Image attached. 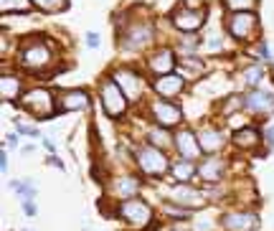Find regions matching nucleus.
<instances>
[{
	"mask_svg": "<svg viewBox=\"0 0 274 231\" xmlns=\"http://www.w3.org/2000/svg\"><path fill=\"white\" fill-rule=\"evenodd\" d=\"M54 59H56L54 49L46 38H28L21 49V56H18L21 66L28 71H46L54 64Z\"/></svg>",
	"mask_w": 274,
	"mask_h": 231,
	"instance_id": "nucleus-1",
	"label": "nucleus"
},
{
	"mask_svg": "<svg viewBox=\"0 0 274 231\" xmlns=\"http://www.w3.org/2000/svg\"><path fill=\"white\" fill-rule=\"evenodd\" d=\"M21 107L28 114H33L36 120H51L54 114L58 112V99L51 94V89L36 86V89H28L21 97Z\"/></svg>",
	"mask_w": 274,
	"mask_h": 231,
	"instance_id": "nucleus-2",
	"label": "nucleus"
},
{
	"mask_svg": "<svg viewBox=\"0 0 274 231\" xmlns=\"http://www.w3.org/2000/svg\"><path fill=\"white\" fill-rule=\"evenodd\" d=\"M155 41V26L150 21H130L125 31H119V46L122 51H140L147 49Z\"/></svg>",
	"mask_w": 274,
	"mask_h": 231,
	"instance_id": "nucleus-3",
	"label": "nucleus"
},
{
	"mask_svg": "<svg viewBox=\"0 0 274 231\" xmlns=\"http://www.w3.org/2000/svg\"><path fill=\"white\" fill-rule=\"evenodd\" d=\"M117 213H119V219L125 221L127 226H132V229H147L152 224V219H155L152 206L147 204V201L137 198V196L122 201L119 208H117Z\"/></svg>",
	"mask_w": 274,
	"mask_h": 231,
	"instance_id": "nucleus-4",
	"label": "nucleus"
},
{
	"mask_svg": "<svg viewBox=\"0 0 274 231\" xmlns=\"http://www.w3.org/2000/svg\"><path fill=\"white\" fill-rule=\"evenodd\" d=\"M135 160H137V168H140L145 176H152V178H160V176H165V173L170 170V160H167V155L160 148H155V145L137 148Z\"/></svg>",
	"mask_w": 274,
	"mask_h": 231,
	"instance_id": "nucleus-5",
	"label": "nucleus"
},
{
	"mask_svg": "<svg viewBox=\"0 0 274 231\" xmlns=\"http://www.w3.org/2000/svg\"><path fill=\"white\" fill-rule=\"evenodd\" d=\"M99 99H102V107L104 112L110 114V117L119 120V117H125V112H127V97L122 94V89L117 86L114 79H104L102 86H99Z\"/></svg>",
	"mask_w": 274,
	"mask_h": 231,
	"instance_id": "nucleus-6",
	"label": "nucleus"
},
{
	"mask_svg": "<svg viewBox=\"0 0 274 231\" xmlns=\"http://www.w3.org/2000/svg\"><path fill=\"white\" fill-rule=\"evenodd\" d=\"M167 198L173 201V206H180V208H203L206 201H208L206 193L193 188L191 183H175V185H170Z\"/></svg>",
	"mask_w": 274,
	"mask_h": 231,
	"instance_id": "nucleus-7",
	"label": "nucleus"
},
{
	"mask_svg": "<svg viewBox=\"0 0 274 231\" xmlns=\"http://www.w3.org/2000/svg\"><path fill=\"white\" fill-rule=\"evenodd\" d=\"M112 79L117 81L122 94L127 97V102H142L145 81H142V77L137 74V71H132V69H117L114 74H112Z\"/></svg>",
	"mask_w": 274,
	"mask_h": 231,
	"instance_id": "nucleus-8",
	"label": "nucleus"
},
{
	"mask_svg": "<svg viewBox=\"0 0 274 231\" xmlns=\"http://www.w3.org/2000/svg\"><path fill=\"white\" fill-rule=\"evenodd\" d=\"M256 28H259V18L254 16L251 10H247V13H231V16L226 18V31H228V36H234L236 41L254 38Z\"/></svg>",
	"mask_w": 274,
	"mask_h": 231,
	"instance_id": "nucleus-9",
	"label": "nucleus"
},
{
	"mask_svg": "<svg viewBox=\"0 0 274 231\" xmlns=\"http://www.w3.org/2000/svg\"><path fill=\"white\" fill-rule=\"evenodd\" d=\"M173 26L183 33H193L206 23V10L203 8H191V5H180L173 16H170Z\"/></svg>",
	"mask_w": 274,
	"mask_h": 231,
	"instance_id": "nucleus-10",
	"label": "nucleus"
},
{
	"mask_svg": "<svg viewBox=\"0 0 274 231\" xmlns=\"http://www.w3.org/2000/svg\"><path fill=\"white\" fill-rule=\"evenodd\" d=\"M150 114H152V120H155V125H160V127H175L183 122L180 107L173 104L170 99H155V102L150 104Z\"/></svg>",
	"mask_w": 274,
	"mask_h": 231,
	"instance_id": "nucleus-11",
	"label": "nucleus"
},
{
	"mask_svg": "<svg viewBox=\"0 0 274 231\" xmlns=\"http://www.w3.org/2000/svg\"><path fill=\"white\" fill-rule=\"evenodd\" d=\"M221 224H223L226 231H256L259 229V216L254 211L239 208V211H228Z\"/></svg>",
	"mask_w": 274,
	"mask_h": 231,
	"instance_id": "nucleus-12",
	"label": "nucleus"
},
{
	"mask_svg": "<svg viewBox=\"0 0 274 231\" xmlns=\"http://www.w3.org/2000/svg\"><path fill=\"white\" fill-rule=\"evenodd\" d=\"M173 145L183 160H195V157H201V153H203L193 129H178L175 137H173Z\"/></svg>",
	"mask_w": 274,
	"mask_h": 231,
	"instance_id": "nucleus-13",
	"label": "nucleus"
},
{
	"mask_svg": "<svg viewBox=\"0 0 274 231\" xmlns=\"http://www.w3.org/2000/svg\"><path fill=\"white\" fill-rule=\"evenodd\" d=\"M244 109L251 112V114H259V117L272 114L274 112V94L262 92V89H251L247 97H244Z\"/></svg>",
	"mask_w": 274,
	"mask_h": 231,
	"instance_id": "nucleus-14",
	"label": "nucleus"
},
{
	"mask_svg": "<svg viewBox=\"0 0 274 231\" xmlns=\"http://www.w3.org/2000/svg\"><path fill=\"white\" fill-rule=\"evenodd\" d=\"M175 66H178V59H175V51H170V49H160L147 59V69H150V74H155V77L173 74Z\"/></svg>",
	"mask_w": 274,
	"mask_h": 231,
	"instance_id": "nucleus-15",
	"label": "nucleus"
},
{
	"mask_svg": "<svg viewBox=\"0 0 274 231\" xmlns=\"http://www.w3.org/2000/svg\"><path fill=\"white\" fill-rule=\"evenodd\" d=\"M223 173H226V160L219 157V155L203 157V160L198 163V178H201L203 183H221Z\"/></svg>",
	"mask_w": 274,
	"mask_h": 231,
	"instance_id": "nucleus-16",
	"label": "nucleus"
},
{
	"mask_svg": "<svg viewBox=\"0 0 274 231\" xmlns=\"http://www.w3.org/2000/svg\"><path fill=\"white\" fill-rule=\"evenodd\" d=\"M152 89H155V94L163 97V99H167V97H178L183 89H186V79H183L178 71H173V74L158 77L155 81H152Z\"/></svg>",
	"mask_w": 274,
	"mask_h": 231,
	"instance_id": "nucleus-17",
	"label": "nucleus"
},
{
	"mask_svg": "<svg viewBox=\"0 0 274 231\" xmlns=\"http://www.w3.org/2000/svg\"><path fill=\"white\" fill-rule=\"evenodd\" d=\"M198 137V145H201V150L203 153H219L223 145H226V135H223V129L221 127H211V125H206L201 132L195 135Z\"/></svg>",
	"mask_w": 274,
	"mask_h": 231,
	"instance_id": "nucleus-18",
	"label": "nucleus"
},
{
	"mask_svg": "<svg viewBox=\"0 0 274 231\" xmlns=\"http://www.w3.org/2000/svg\"><path fill=\"white\" fill-rule=\"evenodd\" d=\"M91 104V97L84 89H71L58 97V112H76V109H86Z\"/></svg>",
	"mask_w": 274,
	"mask_h": 231,
	"instance_id": "nucleus-19",
	"label": "nucleus"
},
{
	"mask_svg": "<svg viewBox=\"0 0 274 231\" xmlns=\"http://www.w3.org/2000/svg\"><path fill=\"white\" fill-rule=\"evenodd\" d=\"M140 188H142V183H140V178H135V176H122V178H114V183H112V193L119 201L135 198L137 193H140Z\"/></svg>",
	"mask_w": 274,
	"mask_h": 231,
	"instance_id": "nucleus-20",
	"label": "nucleus"
},
{
	"mask_svg": "<svg viewBox=\"0 0 274 231\" xmlns=\"http://www.w3.org/2000/svg\"><path fill=\"white\" fill-rule=\"evenodd\" d=\"M231 142L239 150H254V148H259V142H262V132L254 129V127H241L234 132Z\"/></svg>",
	"mask_w": 274,
	"mask_h": 231,
	"instance_id": "nucleus-21",
	"label": "nucleus"
},
{
	"mask_svg": "<svg viewBox=\"0 0 274 231\" xmlns=\"http://www.w3.org/2000/svg\"><path fill=\"white\" fill-rule=\"evenodd\" d=\"M0 97H3V102L21 99L23 97V81H21V77H15V74H3V77H0Z\"/></svg>",
	"mask_w": 274,
	"mask_h": 231,
	"instance_id": "nucleus-22",
	"label": "nucleus"
},
{
	"mask_svg": "<svg viewBox=\"0 0 274 231\" xmlns=\"http://www.w3.org/2000/svg\"><path fill=\"white\" fill-rule=\"evenodd\" d=\"M170 178L175 180V183H191L193 180V176H198V165H195V160H175L173 165H170Z\"/></svg>",
	"mask_w": 274,
	"mask_h": 231,
	"instance_id": "nucleus-23",
	"label": "nucleus"
},
{
	"mask_svg": "<svg viewBox=\"0 0 274 231\" xmlns=\"http://www.w3.org/2000/svg\"><path fill=\"white\" fill-rule=\"evenodd\" d=\"M175 71L183 77V79H198L206 71V64L201 61V59H195V56H183V59L178 61V66H175Z\"/></svg>",
	"mask_w": 274,
	"mask_h": 231,
	"instance_id": "nucleus-24",
	"label": "nucleus"
},
{
	"mask_svg": "<svg viewBox=\"0 0 274 231\" xmlns=\"http://www.w3.org/2000/svg\"><path fill=\"white\" fill-rule=\"evenodd\" d=\"M147 145H155V148L165 150V148H170V145H173V135L167 132V127L155 125V127H150V129H147Z\"/></svg>",
	"mask_w": 274,
	"mask_h": 231,
	"instance_id": "nucleus-25",
	"label": "nucleus"
},
{
	"mask_svg": "<svg viewBox=\"0 0 274 231\" xmlns=\"http://www.w3.org/2000/svg\"><path fill=\"white\" fill-rule=\"evenodd\" d=\"M262 79H264V69L259 66V64H254V66H249V69H244V84L251 86V89H256V86L262 84Z\"/></svg>",
	"mask_w": 274,
	"mask_h": 231,
	"instance_id": "nucleus-26",
	"label": "nucleus"
},
{
	"mask_svg": "<svg viewBox=\"0 0 274 231\" xmlns=\"http://www.w3.org/2000/svg\"><path fill=\"white\" fill-rule=\"evenodd\" d=\"M10 191L21 193V198H36V183L26 178V180H13L10 183Z\"/></svg>",
	"mask_w": 274,
	"mask_h": 231,
	"instance_id": "nucleus-27",
	"label": "nucleus"
},
{
	"mask_svg": "<svg viewBox=\"0 0 274 231\" xmlns=\"http://www.w3.org/2000/svg\"><path fill=\"white\" fill-rule=\"evenodd\" d=\"M30 0H0V10L3 13H28L30 10Z\"/></svg>",
	"mask_w": 274,
	"mask_h": 231,
	"instance_id": "nucleus-28",
	"label": "nucleus"
},
{
	"mask_svg": "<svg viewBox=\"0 0 274 231\" xmlns=\"http://www.w3.org/2000/svg\"><path fill=\"white\" fill-rule=\"evenodd\" d=\"M223 5L228 13H247L256 8V0H223Z\"/></svg>",
	"mask_w": 274,
	"mask_h": 231,
	"instance_id": "nucleus-29",
	"label": "nucleus"
},
{
	"mask_svg": "<svg viewBox=\"0 0 274 231\" xmlns=\"http://www.w3.org/2000/svg\"><path fill=\"white\" fill-rule=\"evenodd\" d=\"M36 8L46 10V13H58V10H66V0H30Z\"/></svg>",
	"mask_w": 274,
	"mask_h": 231,
	"instance_id": "nucleus-30",
	"label": "nucleus"
},
{
	"mask_svg": "<svg viewBox=\"0 0 274 231\" xmlns=\"http://www.w3.org/2000/svg\"><path fill=\"white\" fill-rule=\"evenodd\" d=\"M15 129H18L21 135H30V137H38V127L30 125V122H23L21 117H15Z\"/></svg>",
	"mask_w": 274,
	"mask_h": 231,
	"instance_id": "nucleus-31",
	"label": "nucleus"
},
{
	"mask_svg": "<svg viewBox=\"0 0 274 231\" xmlns=\"http://www.w3.org/2000/svg\"><path fill=\"white\" fill-rule=\"evenodd\" d=\"M241 107H244V97H228L223 102V114L234 112V109H241Z\"/></svg>",
	"mask_w": 274,
	"mask_h": 231,
	"instance_id": "nucleus-32",
	"label": "nucleus"
},
{
	"mask_svg": "<svg viewBox=\"0 0 274 231\" xmlns=\"http://www.w3.org/2000/svg\"><path fill=\"white\" fill-rule=\"evenodd\" d=\"M206 46H208L211 51H221V49H223V41H221L219 36H211V38L206 41Z\"/></svg>",
	"mask_w": 274,
	"mask_h": 231,
	"instance_id": "nucleus-33",
	"label": "nucleus"
},
{
	"mask_svg": "<svg viewBox=\"0 0 274 231\" xmlns=\"http://www.w3.org/2000/svg\"><path fill=\"white\" fill-rule=\"evenodd\" d=\"M23 211H26V216H36V204H33V198H23Z\"/></svg>",
	"mask_w": 274,
	"mask_h": 231,
	"instance_id": "nucleus-34",
	"label": "nucleus"
},
{
	"mask_svg": "<svg viewBox=\"0 0 274 231\" xmlns=\"http://www.w3.org/2000/svg\"><path fill=\"white\" fill-rule=\"evenodd\" d=\"M86 46L89 49H99V33H86Z\"/></svg>",
	"mask_w": 274,
	"mask_h": 231,
	"instance_id": "nucleus-35",
	"label": "nucleus"
},
{
	"mask_svg": "<svg viewBox=\"0 0 274 231\" xmlns=\"http://www.w3.org/2000/svg\"><path fill=\"white\" fill-rule=\"evenodd\" d=\"M198 46V38L193 36V38H183V49H195Z\"/></svg>",
	"mask_w": 274,
	"mask_h": 231,
	"instance_id": "nucleus-36",
	"label": "nucleus"
},
{
	"mask_svg": "<svg viewBox=\"0 0 274 231\" xmlns=\"http://www.w3.org/2000/svg\"><path fill=\"white\" fill-rule=\"evenodd\" d=\"M5 145H10V148H18V135H15V132H13V135H8V137H5Z\"/></svg>",
	"mask_w": 274,
	"mask_h": 231,
	"instance_id": "nucleus-37",
	"label": "nucleus"
},
{
	"mask_svg": "<svg viewBox=\"0 0 274 231\" xmlns=\"http://www.w3.org/2000/svg\"><path fill=\"white\" fill-rule=\"evenodd\" d=\"M46 163H49V165H56L58 170H64V163H61L58 157H46Z\"/></svg>",
	"mask_w": 274,
	"mask_h": 231,
	"instance_id": "nucleus-38",
	"label": "nucleus"
},
{
	"mask_svg": "<svg viewBox=\"0 0 274 231\" xmlns=\"http://www.w3.org/2000/svg\"><path fill=\"white\" fill-rule=\"evenodd\" d=\"M0 168H3V173H8V153L3 150V155H0Z\"/></svg>",
	"mask_w": 274,
	"mask_h": 231,
	"instance_id": "nucleus-39",
	"label": "nucleus"
},
{
	"mask_svg": "<svg viewBox=\"0 0 274 231\" xmlns=\"http://www.w3.org/2000/svg\"><path fill=\"white\" fill-rule=\"evenodd\" d=\"M264 135H267V140H269V145H274V127H269Z\"/></svg>",
	"mask_w": 274,
	"mask_h": 231,
	"instance_id": "nucleus-40",
	"label": "nucleus"
},
{
	"mask_svg": "<svg viewBox=\"0 0 274 231\" xmlns=\"http://www.w3.org/2000/svg\"><path fill=\"white\" fill-rule=\"evenodd\" d=\"M272 74H274V66H272Z\"/></svg>",
	"mask_w": 274,
	"mask_h": 231,
	"instance_id": "nucleus-41",
	"label": "nucleus"
}]
</instances>
